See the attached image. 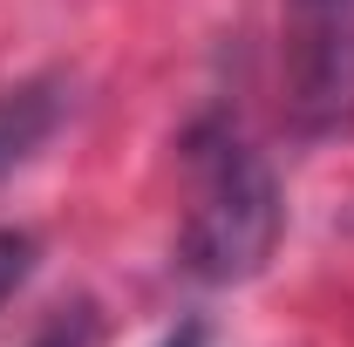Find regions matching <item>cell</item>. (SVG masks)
Listing matches in <instances>:
<instances>
[{"mask_svg":"<svg viewBox=\"0 0 354 347\" xmlns=\"http://www.w3.org/2000/svg\"><path fill=\"white\" fill-rule=\"evenodd\" d=\"M279 184L266 171V157L225 123H198L191 130V212L177 232V259L205 286H245L266 272L272 245H279Z\"/></svg>","mask_w":354,"mask_h":347,"instance_id":"1","label":"cell"},{"mask_svg":"<svg viewBox=\"0 0 354 347\" xmlns=\"http://www.w3.org/2000/svg\"><path fill=\"white\" fill-rule=\"evenodd\" d=\"M62 109H68V82L62 75H28V82L0 88V184L62 130Z\"/></svg>","mask_w":354,"mask_h":347,"instance_id":"2","label":"cell"},{"mask_svg":"<svg viewBox=\"0 0 354 347\" xmlns=\"http://www.w3.org/2000/svg\"><path fill=\"white\" fill-rule=\"evenodd\" d=\"M35 259H41V245H35L28 232H0V306H7L21 286H28Z\"/></svg>","mask_w":354,"mask_h":347,"instance_id":"3","label":"cell"},{"mask_svg":"<svg viewBox=\"0 0 354 347\" xmlns=\"http://www.w3.org/2000/svg\"><path fill=\"white\" fill-rule=\"evenodd\" d=\"M88 341H95V313H88V306H68V313H55L28 347H88Z\"/></svg>","mask_w":354,"mask_h":347,"instance_id":"4","label":"cell"},{"mask_svg":"<svg viewBox=\"0 0 354 347\" xmlns=\"http://www.w3.org/2000/svg\"><path fill=\"white\" fill-rule=\"evenodd\" d=\"M205 341H212V334H205V320H177L157 347H205Z\"/></svg>","mask_w":354,"mask_h":347,"instance_id":"5","label":"cell"},{"mask_svg":"<svg viewBox=\"0 0 354 347\" xmlns=\"http://www.w3.org/2000/svg\"><path fill=\"white\" fill-rule=\"evenodd\" d=\"M341 7H354V0H293V14H341Z\"/></svg>","mask_w":354,"mask_h":347,"instance_id":"6","label":"cell"}]
</instances>
